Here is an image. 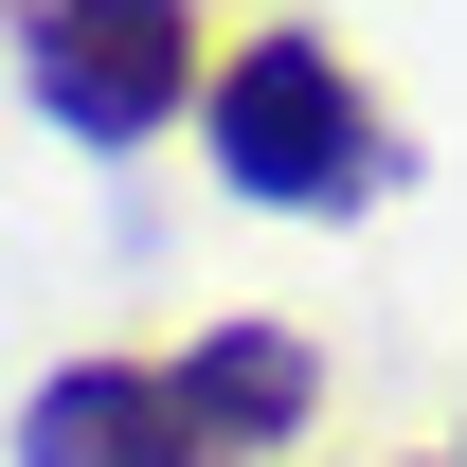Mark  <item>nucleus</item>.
<instances>
[{
    "mask_svg": "<svg viewBox=\"0 0 467 467\" xmlns=\"http://www.w3.org/2000/svg\"><path fill=\"white\" fill-rule=\"evenodd\" d=\"M0 55H18V109L55 126V144L144 162V144L198 126L216 36H198V0H0Z\"/></svg>",
    "mask_w": 467,
    "mask_h": 467,
    "instance_id": "2",
    "label": "nucleus"
},
{
    "mask_svg": "<svg viewBox=\"0 0 467 467\" xmlns=\"http://www.w3.org/2000/svg\"><path fill=\"white\" fill-rule=\"evenodd\" d=\"M198 162H216V198H252V216H378L396 198V109H378V72L324 36V18H234L216 72H198Z\"/></svg>",
    "mask_w": 467,
    "mask_h": 467,
    "instance_id": "1",
    "label": "nucleus"
},
{
    "mask_svg": "<svg viewBox=\"0 0 467 467\" xmlns=\"http://www.w3.org/2000/svg\"><path fill=\"white\" fill-rule=\"evenodd\" d=\"M18 467H216V450H198L162 342H90V359H55L18 396Z\"/></svg>",
    "mask_w": 467,
    "mask_h": 467,
    "instance_id": "3",
    "label": "nucleus"
},
{
    "mask_svg": "<svg viewBox=\"0 0 467 467\" xmlns=\"http://www.w3.org/2000/svg\"><path fill=\"white\" fill-rule=\"evenodd\" d=\"M162 359H180V413H198V450H216V467H270V450L324 431V342L270 324V306H216V324L162 342Z\"/></svg>",
    "mask_w": 467,
    "mask_h": 467,
    "instance_id": "4",
    "label": "nucleus"
},
{
    "mask_svg": "<svg viewBox=\"0 0 467 467\" xmlns=\"http://www.w3.org/2000/svg\"><path fill=\"white\" fill-rule=\"evenodd\" d=\"M450 467H467V431H450Z\"/></svg>",
    "mask_w": 467,
    "mask_h": 467,
    "instance_id": "5",
    "label": "nucleus"
}]
</instances>
